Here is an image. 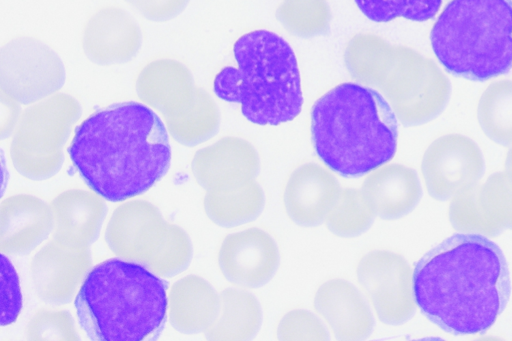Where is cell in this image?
I'll list each match as a JSON object with an SVG mask.
<instances>
[{
    "mask_svg": "<svg viewBox=\"0 0 512 341\" xmlns=\"http://www.w3.org/2000/svg\"><path fill=\"white\" fill-rule=\"evenodd\" d=\"M421 312L454 335L486 332L505 310L511 279L502 249L489 237L456 233L431 248L413 271Z\"/></svg>",
    "mask_w": 512,
    "mask_h": 341,
    "instance_id": "6da1fadb",
    "label": "cell"
},
{
    "mask_svg": "<svg viewBox=\"0 0 512 341\" xmlns=\"http://www.w3.org/2000/svg\"><path fill=\"white\" fill-rule=\"evenodd\" d=\"M68 154L85 183L111 202L143 194L166 175L171 164L164 122L135 101L92 113L76 128Z\"/></svg>",
    "mask_w": 512,
    "mask_h": 341,
    "instance_id": "7a4b0ae2",
    "label": "cell"
},
{
    "mask_svg": "<svg viewBox=\"0 0 512 341\" xmlns=\"http://www.w3.org/2000/svg\"><path fill=\"white\" fill-rule=\"evenodd\" d=\"M311 135L328 168L343 177H361L394 157L398 119L376 89L344 82L313 104Z\"/></svg>",
    "mask_w": 512,
    "mask_h": 341,
    "instance_id": "3957f363",
    "label": "cell"
},
{
    "mask_svg": "<svg viewBox=\"0 0 512 341\" xmlns=\"http://www.w3.org/2000/svg\"><path fill=\"white\" fill-rule=\"evenodd\" d=\"M168 284L144 266L111 258L94 266L75 308L81 328L94 341H152L167 318Z\"/></svg>",
    "mask_w": 512,
    "mask_h": 341,
    "instance_id": "277c9868",
    "label": "cell"
},
{
    "mask_svg": "<svg viewBox=\"0 0 512 341\" xmlns=\"http://www.w3.org/2000/svg\"><path fill=\"white\" fill-rule=\"evenodd\" d=\"M233 54L236 67H224L214 78L218 98L240 104L242 115L258 125H279L300 114V71L283 37L265 29L250 31L236 40Z\"/></svg>",
    "mask_w": 512,
    "mask_h": 341,
    "instance_id": "5b68a950",
    "label": "cell"
},
{
    "mask_svg": "<svg viewBox=\"0 0 512 341\" xmlns=\"http://www.w3.org/2000/svg\"><path fill=\"white\" fill-rule=\"evenodd\" d=\"M344 62L354 80L379 90L404 126L434 120L449 102V78L432 59L412 48L373 35L355 36L347 44Z\"/></svg>",
    "mask_w": 512,
    "mask_h": 341,
    "instance_id": "8992f818",
    "label": "cell"
},
{
    "mask_svg": "<svg viewBox=\"0 0 512 341\" xmlns=\"http://www.w3.org/2000/svg\"><path fill=\"white\" fill-rule=\"evenodd\" d=\"M432 50L450 74L484 82L512 69V0H450L431 32Z\"/></svg>",
    "mask_w": 512,
    "mask_h": 341,
    "instance_id": "52a82bcc",
    "label": "cell"
},
{
    "mask_svg": "<svg viewBox=\"0 0 512 341\" xmlns=\"http://www.w3.org/2000/svg\"><path fill=\"white\" fill-rule=\"evenodd\" d=\"M139 99L159 112L170 136L192 147L212 138L220 126L215 101L194 83L190 70L174 59H158L136 79Z\"/></svg>",
    "mask_w": 512,
    "mask_h": 341,
    "instance_id": "ba28073f",
    "label": "cell"
},
{
    "mask_svg": "<svg viewBox=\"0 0 512 341\" xmlns=\"http://www.w3.org/2000/svg\"><path fill=\"white\" fill-rule=\"evenodd\" d=\"M110 250L163 278L182 273L190 265L193 247L187 232L167 222L158 208L145 200L119 205L105 231Z\"/></svg>",
    "mask_w": 512,
    "mask_h": 341,
    "instance_id": "9c48e42d",
    "label": "cell"
},
{
    "mask_svg": "<svg viewBox=\"0 0 512 341\" xmlns=\"http://www.w3.org/2000/svg\"><path fill=\"white\" fill-rule=\"evenodd\" d=\"M80 115L79 102L65 93L53 94L25 109L10 145L17 172L35 181L57 174L64 162V145Z\"/></svg>",
    "mask_w": 512,
    "mask_h": 341,
    "instance_id": "30bf717a",
    "label": "cell"
},
{
    "mask_svg": "<svg viewBox=\"0 0 512 341\" xmlns=\"http://www.w3.org/2000/svg\"><path fill=\"white\" fill-rule=\"evenodd\" d=\"M65 78L58 54L36 38L16 37L1 48V91L18 103L31 104L53 95Z\"/></svg>",
    "mask_w": 512,
    "mask_h": 341,
    "instance_id": "8fae6325",
    "label": "cell"
},
{
    "mask_svg": "<svg viewBox=\"0 0 512 341\" xmlns=\"http://www.w3.org/2000/svg\"><path fill=\"white\" fill-rule=\"evenodd\" d=\"M356 274L383 323L400 325L412 318L417 305L413 271L403 256L387 250L371 251L358 262Z\"/></svg>",
    "mask_w": 512,
    "mask_h": 341,
    "instance_id": "7c38bea8",
    "label": "cell"
},
{
    "mask_svg": "<svg viewBox=\"0 0 512 341\" xmlns=\"http://www.w3.org/2000/svg\"><path fill=\"white\" fill-rule=\"evenodd\" d=\"M485 161L471 138L451 133L434 140L425 150L421 172L429 195L439 201L478 185Z\"/></svg>",
    "mask_w": 512,
    "mask_h": 341,
    "instance_id": "4fadbf2b",
    "label": "cell"
},
{
    "mask_svg": "<svg viewBox=\"0 0 512 341\" xmlns=\"http://www.w3.org/2000/svg\"><path fill=\"white\" fill-rule=\"evenodd\" d=\"M92 267L89 247L58 240L45 244L30 262V275L37 296L53 305L76 297Z\"/></svg>",
    "mask_w": 512,
    "mask_h": 341,
    "instance_id": "5bb4252c",
    "label": "cell"
},
{
    "mask_svg": "<svg viewBox=\"0 0 512 341\" xmlns=\"http://www.w3.org/2000/svg\"><path fill=\"white\" fill-rule=\"evenodd\" d=\"M279 262L274 239L255 227L227 235L218 253V264L224 277L243 288L265 285L276 273Z\"/></svg>",
    "mask_w": 512,
    "mask_h": 341,
    "instance_id": "9a60e30c",
    "label": "cell"
},
{
    "mask_svg": "<svg viewBox=\"0 0 512 341\" xmlns=\"http://www.w3.org/2000/svg\"><path fill=\"white\" fill-rule=\"evenodd\" d=\"M142 33L131 15L116 6H105L85 23L82 48L87 58L98 65L131 61L139 52Z\"/></svg>",
    "mask_w": 512,
    "mask_h": 341,
    "instance_id": "2e32d148",
    "label": "cell"
},
{
    "mask_svg": "<svg viewBox=\"0 0 512 341\" xmlns=\"http://www.w3.org/2000/svg\"><path fill=\"white\" fill-rule=\"evenodd\" d=\"M53 215L46 202L29 194L7 197L0 205V251L8 256L32 252L53 230Z\"/></svg>",
    "mask_w": 512,
    "mask_h": 341,
    "instance_id": "e0dca14e",
    "label": "cell"
},
{
    "mask_svg": "<svg viewBox=\"0 0 512 341\" xmlns=\"http://www.w3.org/2000/svg\"><path fill=\"white\" fill-rule=\"evenodd\" d=\"M341 189L335 176L316 163H306L290 175L283 200L289 218L304 227L318 226L337 199Z\"/></svg>",
    "mask_w": 512,
    "mask_h": 341,
    "instance_id": "ac0fdd59",
    "label": "cell"
},
{
    "mask_svg": "<svg viewBox=\"0 0 512 341\" xmlns=\"http://www.w3.org/2000/svg\"><path fill=\"white\" fill-rule=\"evenodd\" d=\"M314 308L337 339H365L374 328L368 304L357 288L344 279L324 282L316 291Z\"/></svg>",
    "mask_w": 512,
    "mask_h": 341,
    "instance_id": "d6986e66",
    "label": "cell"
},
{
    "mask_svg": "<svg viewBox=\"0 0 512 341\" xmlns=\"http://www.w3.org/2000/svg\"><path fill=\"white\" fill-rule=\"evenodd\" d=\"M53 215V239L89 247L99 237L107 215L104 198L96 192L70 189L50 203Z\"/></svg>",
    "mask_w": 512,
    "mask_h": 341,
    "instance_id": "ffe728a7",
    "label": "cell"
},
{
    "mask_svg": "<svg viewBox=\"0 0 512 341\" xmlns=\"http://www.w3.org/2000/svg\"><path fill=\"white\" fill-rule=\"evenodd\" d=\"M361 190L376 216L385 220L409 214L422 197L416 171L399 163L384 164L371 171Z\"/></svg>",
    "mask_w": 512,
    "mask_h": 341,
    "instance_id": "44dd1931",
    "label": "cell"
},
{
    "mask_svg": "<svg viewBox=\"0 0 512 341\" xmlns=\"http://www.w3.org/2000/svg\"><path fill=\"white\" fill-rule=\"evenodd\" d=\"M259 167V155L253 145L232 136L199 149L191 163L195 180L205 190L234 178H255Z\"/></svg>",
    "mask_w": 512,
    "mask_h": 341,
    "instance_id": "7402d4cb",
    "label": "cell"
},
{
    "mask_svg": "<svg viewBox=\"0 0 512 341\" xmlns=\"http://www.w3.org/2000/svg\"><path fill=\"white\" fill-rule=\"evenodd\" d=\"M220 297L209 282L197 275L177 280L168 293V317L171 326L183 334H196L214 322Z\"/></svg>",
    "mask_w": 512,
    "mask_h": 341,
    "instance_id": "603a6c76",
    "label": "cell"
},
{
    "mask_svg": "<svg viewBox=\"0 0 512 341\" xmlns=\"http://www.w3.org/2000/svg\"><path fill=\"white\" fill-rule=\"evenodd\" d=\"M265 205L261 186L253 177L234 178L208 189L203 206L208 218L221 227H235L256 219Z\"/></svg>",
    "mask_w": 512,
    "mask_h": 341,
    "instance_id": "cb8c5ba5",
    "label": "cell"
},
{
    "mask_svg": "<svg viewBox=\"0 0 512 341\" xmlns=\"http://www.w3.org/2000/svg\"><path fill=\"white\" fill-rule=\"evenodd\" d=\"M219 311L205 330L209 340H249L256 336L262 323V310L251 293L226 288L220 294Z\"/></svg>",
    "mask_w": 512,
    "mask_h": 341,
    "instance_id": "d4e9b609",
    "label": "cell"
},
{
    "mask_svg": "<svg viewBox=\"0 0 512 341\" xmlns=\"http://www.w3.org/2000/svg\"><path fill=\"white\" fill-rule=\"evenodd\" d=\"M477 120L490 140L501 146H512V80L488 85L478 101Z\"/></svg>",
    "mask_w": 512,
    "mask_h": 341,
    "instance_id": "484cf974",
    "label": "cell"
},
{
    "mask_svg": "<svg viewBox=\"0 0 512 341\" xmlns=\"http://www.w3.org/2000/svg\"><path fill=\"white\" fill-rule=\"evenodd\" d=\"M376 214L362 190H341L329 210L325 222L328 229L339 237H356L373 224Z\"/></svg>",
    "mask_w": 512,
    "mask_h": 341,
    "instance_id": "4316f807",
    "label": "cell"
},
{
    "mask_svg": "<svg viewBox=\"0 0 512 341\" xmlns=\"http://www.w3.org/2000/svg\"><path fill=\"white\" fill-rule=\"evenodd\" d=\"M371 21L384 23L402 17L424 22L436 16L443 0H354Z\"/></svg>",
    "mask_w": 512,
    "mask_h": 341,
    "instance_id": "83f0119b",
    "label": "cell"
},
{
    "mask_svg": "<svg viewBox=\"0 0 512 341\" xmlns=\"http://www.w3.org/2000/svg\"><path fill=\"white\" fill-rule=\"evenodd\" d=\"M479 186L471 187L451 198L449 221L458 232L495 237L503 228L489 220L482 212L478 200Z\"/></svg>",
    "mask_w": 512,
    "mask_h": 341,
    "instance_id": "f1b7e54d",
    "label": "cell"
},
{
    "mask_svg": "<svg viewBox=\"0 0 512 341\" xmlns=\"http://www.w3.org/2000/svg\"><path fill=\"white\" fill-rule=\"evenodd\" d=\"M478 200L489 220L512 229V178L506 171L491 174L479 186Z\"/></svg>",
    "mask_w": 512,
    "mask_h": 341,
    "instance_id": "f546056e",
    "label": "cell"
},
{
    "mask_svg": "<svg viewBox=\"0 0 512 341\" xmlns=\"http://www.w3.org/2000/svg\"><path fill=\"white\" fill-rule=\"evenodd\" d=\"M25 334L29 340H79L74 319L66 310H38L29 319Z\"/></svg>",
    "mask_w": 512,
    "mask_h": 341,
    "instance_id": "4dcf8cb0",
    "label": "cell"
},
{
    "mask_svg": "<svg viewBox=\"0 0 512 341\" xmlns=\"http://www.w3.org/2000/svg\"><path fill=\"white\" fill-rule=\"evenodd\" d=\"M323 323L311 312L295 309L286 313L277 327L280 340H327Z\"/></svg>",
    "mask_w": 512,
    "mask_h": 341,
    "instance_id": "1f68e13d",
    "label": "cell"
},
{
    "mask_svg": "<svg viewBox=\"0 0 512 341\" xmlns=\"http://www.w3.org/2000/svg\"><path fill=\"white\" fill-rule=\"evenodd\" d=\"M22 308V294L17 272L1 253V326L9 325L17 319Z\"/></svg>",
    "mask_w": 512,
    "mask_h": 341,
    "instance_id": "d6a6232c",
    "label": "cell"
},
{
    "mask_svg": "<svg viewBox=\"0 0 512 341\" xmlns=\"http://www.w3.org/2000/svg\"><path fill=\"white\" fill-rule=\"evenodd\" d=\"M144 18L164 22L179 15L189 0H125Z\"/></svg>",
    "mask_w": 512,
    "mask_h": 341,
    "instance_id": "836d02e7",
    "label": "cell"
},
{
    "mask_svg": "<svg viewBox=\"0 0 512 341\" xmlns=\"http://www.w3.org/2000/svg\"><path fill=\"white\" fill-rule=\"evenodd\" d=\"M1 139H5L15 130L20 118L18 102L1 91Z\"/></svg>",
    "mask_w": 512,
    "mask_h": 341,
    "instance_id": "e575fe53",
    "label": "cell"
},
{
    "mask_svg": "<svg viewBox=\"0 0 512 341\" xmlns=\"http://www.w3.org/2000/svg\"><path fill=\"white\" fill-rule=\"evenodd\" d=\"M505 171L510 175L512 178V146L508 150L506 159H505Z\"/></svg>",
    "mask_w": 512,
    "mask_h": 341,
    "instance_id": "d590c367",
    "label": "cell"
},
{
    "mask_svg": "<svg viewBox=\"0 0 512 341\" xmlns=\"http://www.w3.org/2000/svg\"><path fill=\"white\" fill-rule=\"evenodd\" d=\"M445 1H450V0H445Z\"/></svg>",
    "mask_w": 512,
    "mask_h": 341,
    "instance_id": "8d00e7d4",
    "label": "cell"
}]
</instances>
